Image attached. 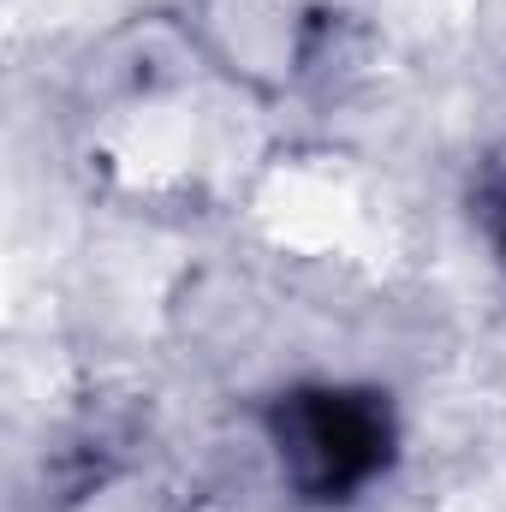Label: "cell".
Listing matches in <instances>:
<instances>
[{
  "mask_svg": "<svg viewBox=\"0 0 506 512\" xmlns=\"http://www.w3.org/2000/svg\"><path fill=\"white\" fill-rule=\"evenodd\" d=\"M280 477L304 501H352L393 459V417L381 393L298 387L268 417Z\"/></svg>",
  "mask_w": 506,
  "mask_h": 512,
  "instance_id": "1",
  "label": "cell"
},
{
  "mask_svg": "<svg viewBox=\"0 0 506 512\" xmlns=\"http://www.w3.org/2000/svg\"><path fill=\"white\" fill-rule=\"evenodd\" d=\"M501 251H506V191H501Z\"/></svg>",
  "mask_w": 506,
  "mask_h": 512,
  "instance_id": "2",
  "label": "cell"
}]
</instances>
